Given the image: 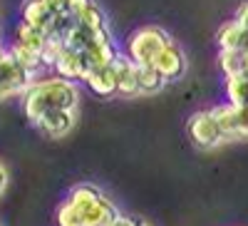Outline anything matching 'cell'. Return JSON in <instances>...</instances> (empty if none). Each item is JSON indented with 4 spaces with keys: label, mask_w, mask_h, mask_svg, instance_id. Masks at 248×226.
Masks as SVG:
<instances>
[{
    "label": "cell",
    "mask_w": 248,
    "mask_h": 226,
    "mask_svg": "<svg viewBox=\"0 0 248 226\" xmlns=\"http://www.w3.org/2000/svg\"><path fill=\"white\" fill-rule=\"evenodd\" d=\"M15 43L23 45V48H30V50L43 52L45 45H47V32L40 30V28H32V25H28V23H20L17 30H15Z\"/></svg>",
    "instance_id": "cell-14"
},
{
    "label": "cell",
    "mask_w": 248,
    "mask_h": 226,
    "mask_svg": "<svg viewBox=\"0 0 248 226\" xmlns=\"http://www.w3.org/2000/svg\"><path fill=\"white\" fill-rule=\"evenodd\" d=\"M85 82H87V87L97 97H114L117 95V72H114V65L112 63L97 67Z\"/></svg>",
    "instance_id": "cell-10"
},
{
    "label": "cell",
    "mask_w": 248,
    "mask_h": 226,
    "mask_svg": "<svg viewBox=\"0 0 248 226\" xmlns=\"http://www.w3.org/2000/svg\"><path fill=\"white\" fill-rule=\"evenodd\" d=\"M214 117L226 134V142L231 139H248V107H233V105H218L211 107Z\"/></svg>",
    "instance_id": "cell-6"
},
{
    "label": "cell",
    "mask_w": 248,
    "mask_h": 226,
    "mask_svg": "<svg viewBox=\"0 0 248 226\" xmlns=\"http://www.w3.org/2000/svg\"><path fill=\"white\" fill-rule=\"evenodd\" d=\"M243 72H246V75H248V50H246V52H243Z\"/></svg>",
    "instance_id": "cell-25"
},
{
    "label": "cell",
    "mask_w": 248,
    "mask_h": 226,
    "mask_svg": "<svg viewBox=\"0 0 248 226\" xmlns=\"http://www.w3.org/2000/svg\"><path fill=\"white\" fill-rule=\"evenodd\" d=\"M79 105V90L75 82L62 80V77H43L35 80L30 90L23 95V110L25 117L37 125L40 117L52 112V110H72L77 112Z\"/></svg>",
    "instance_id": "cell-2"
},
{
    "label": "cell",
    "mask_w": 248,
    "mask_h": 226,
    "mask_svg": "<svg viewBox=\"0 0 248 226\" xmlns=\"http://www.w3.org/2000/svg\"><path fill=\"white\" fill-rule=\"evenodd\" d=\"M171 43H174L171 35L164 28H159V25H144V28H139V30H134L129 35V40H127V55H129L132 63H137V65H152L156 60V55L167 45H171Z\"/></svg>",
    "instance_id": "cell-3"
},
{
    "label": "cell",
    "mask_w": 248,
    "mask_h": 226,
    "mask_svg": "<svg viewBox=\"0 0 248 226\" xmlns=\"http://www.w3.org/2000/svg\"><path fill=\"white\" fill-rule=\"evenodd\" d=\"M119 216L109 201L92 184H77L57 209V226H109Z\"/></svg>",
    "instance_id": "cell-1"
},
{
    "label": "cell",
    "mask_w": 248,
    "mask_h": 226,
    "mask_svg": "<svg viewBox=\"0 0 248 226\" xmlns=\"http://www.w3.org/2000/svg\"><path fill=\"white\" fill-rule=\"evenodd\" d=\"M109 226H137V219H132V216H124V214H119Z\"/></svg>",
    "instance_id": "cell-22"
},
{
    "label": "cell",
    "mask_w": 248,
    "mask_h": 226,
    "mask_svg": "<svg viewBox=\"0 0 248 226\" xmlns=\"http://www.w3.org/2000/svg\"><path fill=\"white\" fill-rule=\"evenodd\" d=\"M75 20H77V25L85 30V32H90L92 37L109 30V28H107V20H105V13H102L97 5H90L85 13H82L79 17H75Z\"/></svg>",
    "instance_id": "cell-18"
},
{
    "label": "cell",
    "mask_w": 248,
    "mask_h": 226,
    "mask_svg": "<svg viewBox=\"0 0 248 226\" xmlns=\"http://www.w3.org/2000/svg\"><path fill=\"white\" fill-rule=\"evenodd\" d=\"M216 43L221 50H241L246 52L248 50V32L236 23V20H229V23H223L216 32Z\"/></svg>",
    "instance_id": "cell-11"
},
{
    "label": "cell",
    "mask_w": 248,
    "mask_h": 226,
    "mask_svg": "<svg viewBox=\"0 0 248 226\" xmlns=\"http://www.w3.org/2000/svg\"><path fill=\"white\" fill-rule=\"evenodd\" d=\"M152 65L164 75V80H167V82H174V80L184 77V72H186L184 50H181L176 43H171V45H167V48L156 55V60H154Z\"/></svg>",
    "instance_id": "cell-7"
},
{
    "label": "cell",
    "mask_w": 248,
    "mask_h": 226,
    "mask_svg": "<svg viewBox=\"0 0 248 226\" xmlns=\"http://www.w3.org/2000/svg\"><path fill=\"white\" fill-rule=\"evenodd\" d=\"M90 5H94V0H67V10L72 17H79Z\"/></svg>",
    "instance_id": "cell-20"
},
{
    "label": "cell",
    "mask_w": 248,
    "mask_h": 226,
    "mask_svg": "<svg viewBox=\"0 0 248 226\" xmlns=\"http://www.w3.org/2000/svg\"><path fill=\"white\" fill-rule=\"evenodd\" d=\"M75 122H77V112H72V110H52V112L40 117V122L35 127L50 139H60L75 127Z\"/></svg>",
    "instance_id": "cell-8"
},
{
    "label": "cell",
    "mask_w": 248,
    "mask_h": 226,
    "mask_svg": "<svg viewBox=\"0 0 248 226\" xmlns=\"http://www.w3.org/2000/svg\"><path fill=\"white\" fill-rule=\"evenodd\" d=\"M114 72H117V95L134 97L139 95V80H137V63H132L129 55L117 52L114 57Z\"/></svg>",
    "instance_id": "cell-9"
},
{
    "label": "cell",
    "mask_w": 248,
    "mask_h": 226,
    "mask_svg": "<svg viewBox=\"0 0 248 226\" xmlns=\"http://www.w3.org/2000/svg\"><path fill=\"white\" fill-rule=\"evenodd\" d=\"M137 226H149L147 221H137Z\"/></svg>",
    "instance_id": "cell-26"
},
{
    "label": "cell",
    "mask_w": 248,
    "mask_h": 226,
    "mask_svg": "<svg viewBox=\"0 0 248 226\" xmlns=\"http://www.w3.org/2000/svg\"><path fill=\"white\" fill-rule=\"evenodd\" d=\"M218 65L226 77H233L243 72V52L241 50H221L218 52Z\"/></svg>",
    "instance_id": "cell-19"
},
{
    "label": "cell",
    "mask_w": 248,
    "mask_h": 226,
    "mask_svg": "<svg viewBox=\"0 0 248 226\" xmlns=\"http://www.w3.org/2000/svg\"><path fill=\"white\" fill-rule=\"evenodd\" d=\"M32 82H35L32 75L8 52L3 67H0V99H8V97H15V95H25Z\"/></svg>",
    "instance_id": "cell-5"
},
{
    "label": "cell",
    "mask_w": 248,
    "mask_h": 226,
    "mask_svg": "<svg viewBox=\"0 0 248 226\" xmlns=\"http://www.w3.org/2000/svg\"><path fill=\"white\" fill-rule=\"evenodd\" d=\"M5 57H8V50L0 45V67H3V63H5Z\"/></svg>",
    "instance_id": "cell-24"
},
{
    "label": "cell",
    "mask_w": 248,
    "mask_h": 226,
    "mask_svg": "<svg viewBox=\"0 0 248 226\" xmlns=\"http://www.w3.org/2000/svg\"><path fill=\"white\" fill-rule=\"evenodd\" d=\"M189 139L199 149H214L226 142V134L218 125V119L214 117L211 110H199L189 117V125H186Z\"/></svg>",
    "instance_id": "cell-4"
},
{
    "label": "cell",
    "mask_w": 248,
    "mask_h": 226,
    "mask_svg": "<svg viewBox=\"0 0 248 226\" xmlns=\"http://www.w3.org/2000/svg\"><path fill=\"white\" fill-rule=\"evenodd\" d=\"M55 75L62 77V80H70V82H77V80H85V75H82V55L77 50H70L67 45L62 48L57 63L52 65Z\"/></svg>",
    "instance_id": "cell-12"
},
{
    "label": "cell",
    "mask_w": 248,
    "mask_h": 226,
    "mask_svg": "<svg viewBox=\"0 0 248 226\" xmlns=\"http://www.w3.org/2000/svg\"><path fill=\"white\" fill-rule=\"evenodd\" d=\"M137 80H139V95H154L167 85L164 75L154 65H137Z\"/></svg>",
    "instance_id": "cell-16"
},
{
    "label": "cell",
    "mask_w": 248,
    "mask_h": 226,
    "mask_svg": "<svg viewBox=\"0 0 248 226\" xmlns=\"http://www.w3.org/2000/svg\"><path fill=\"white\" fill-rule=\"evenodd\" d=\"M52 20H55V15L47 10L45 0H28V3L23 5V23H28L32 28H40V30L47 32Z\"/></svg>",
    "instance_id": "cell-13"
},
{
    "label": "cell",
    "mask_w": 248,
    "mask_h": 226,
    "mask_svg": "<svg viewBox=\"0 0 248 226\" xmlns=\"http://www.w3.org/2000/svg\"><path fill=\"white\" fill-rule=\"evenodd\" d=\"M5 187H8V169H5V164L0 161V194L5 192Z\"/></svg>",
    "instance_id": "cell-23"
},
{
    "label": "cell",
    "mask_w": 248,
    "mask_h": 226,
    "mask_svg": "<svg viewBox=\"0 0 248 226\" xmlns=\"http://www.w3.org/2000/svg\"><path fill=\"white\" fill-rule=\"evenodd\" d=\"M20 65H23L32 77L37 75V70H43L45 67V60H43V52H37V50H30V48H23V45H17V43H13L10 45V50H8Z\"/></svg>",
    "instance_id": "cell-17"
},
{
    "label": "cell",
    "mask_w": 248,
    "mask_h": 226,
    "mask_svg": "<svg viewBox=\"0 0 248 226\" xmlns=\"http://www.w3.org/2000/svg\"><path fill=\"white\" fill-rule=\"evenodd\" d=\"M233 20L248 32V0H243V3L236 8V17H233Z\"/></svg>",
    "instance_id": "cell-21"
},
{
    "label": "cell",
    "mask_w": 248,
    "mask_h": 226,
    "mask_svg": "<svg viewBox=\"0 0 248 226\" xmlns=\"http://www.w3.org/2000/svg\"><path fill=\"white\" fill-rule=\"evenodd\" d=\"M226 99L233 107H248V75H233L226 77Z\"/></svg>",
    "instance_id": "cell-15"
}]
</instances>
